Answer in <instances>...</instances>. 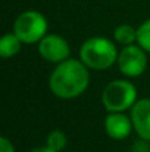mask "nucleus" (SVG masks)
I'll return each instance as SVG.
<instances>
[{"mask_svg":"<svg viewBox=\"0 0 150 152\" xmlns=\"http://www.w3.org/2000/svg\"><path fill=\"white\" fill-rule=\"evenodd\" d=\"M90 84L88 66L81 59H65L57 64L49 78L51 93L60 99H74L83 95Z\"/></svg>","mask_w":150,"mask_h":152,"instance_id":"nucleus-1","label":"nucleus"},{"mask_svg":"<svg viewBox=\"0 0 150 152\" xmlns=\"http://www.w3.org/2000/svg\"><path fill=\"white\" fill-rule=\"evenodd\" d=\"M118 55L115 43L106 37L87 39L80 48V59L90 69L96 71L109 69L115 62H118Z\"/></svg>","mask_w":150,"mask_h":152,"instance_id":"nucleus-2","label":"nucleus"},{"mask_svg":"<svg viewBox=\"0 0 150 152\" xmlns=\"http://www.w3.org/2000/svg\"><path fill=\"white\" fill-rule=\"evenodd\" d=\"M137 102V89L128 80H113L101 92V105L109 112H124Z\"/></svg>","mask_w":150,"mask_h":152,"instance_id":"nucleus-3","label":"nucleus"},{"mask_svg":"<svg viewBox=\"0 0 150 152\" xmlns=\"http://www.w3.org/2000/svg\"><path fill=\"white\" fill-rule=\"evenodd\" d=\"M47 19L37 10H25L15 19L13 33L22 40L24 45L38 43L47 34Z\"/></svg>","mask_w":150,"mask_h":152,"instance_id":"nucleus-4","label":"nucleus"},{"mask_svg":"<svg viewBox=\"0 0 150 152\" xmlns=\"http://www.w3.org/2000/svg\"><path fill=\"white\" fill-rule=\"evenodd\" d=\"M147 52L140 45H128L118 55V68L125 77H138L147 68Z\"/></svg>","mask_w":150,"mask_h":152,"instance_id":"nucleus-5","label":"nucleus"},{"mask_svg":"<svg viewBox=\"0 0 150 152\" xmlns=\"http://www.w3.org/2000/svg\"><path fill=\"white\" fill-rule=\"evenodd\" d=\"M38 53L40 56L51 64H60L69 58L71 48L68 42L57 34H46L38 42Z\"/></svg>","mask_w":150,"mask_h":152,"instance_id":"nucleus-6","label":"nucleus"},{"mask_svg":"<svg viewBox=\"0 0 150 152\" xmlns=\"http://www.w3.org/2000/svg\"><path fill=\"white\" fill-rule=\"evenodd\" d=\"M131 121L138 137L150 142V99H138L131 108Z\"/></svg>","mask_w":150,"mask_h":152,"instance_id":"nucleus-7","label":"nucleus"},{"mask_svg":"<svg viewBox=\"0 0 150 152\" xmlns=\"http://www.w3.org/2000/svg\"><path fill=\"white\" fill-rule=\"evenodd\" d=\"M134 129L131 117L122 112H110L104 118V132L113 140H124L131 134Z\"/></svg>","mask_w":150,"mask_h":152,"instance_id":"nucleus-8","label":"nucleus"},{"mask_svg":"<svg viewBox=\"0 0 150 152\" xmlns=\"http://www.w3.org/2000/svg\"><path fill=\"white\" fill-rule=\"evenodd\" d=\"M22 40L15 34V33H7L1 37L0 40V56L3 59H9L16 56L21 48H22Z\"/></svg>","mask_w":150,"mask_h":152,"instance_id":"nucleus-9","label":"nucleus"},{"mask_svg":"<svg viewBox=\"0 0 150 152\" xmlns=\"http://www.w3.org/2000/svg\"><path fill=\"white\" fill-rule=\"evenodd\" d=\"M113 40L122 46L134 45V43H137V28L127 25V24L118 25L113 30Z\"/></svg>","mask_w":150,"mask_h":152,"instance_id":"nucleus-10","label":"nucleus"},{"mask_svg":"<svg viewBox=\"0 0 150 152\" xmlns=\"http://www.w3.org/2000/svg\"><path fill=\"white\" fill-rule=\"evenodd\" d=\"M46 145L50 146L51 149H54V151L60 152L66 148L68 137H66V134L62 130H53V132H50L47 139H46Z\"/></svg>","mask_w":150,"mask_h":152,"instance_id":"nucleus-11","label":"nucleus"},{"mask_svg":"<svg viewBox=\"0 0 150 152\" xmlns=\"http://www.w3.org/2000/svg\"><path fill=\"white\" fill-rule=\"evenodd\" d=\"M137 45L150 53V18L137 28Z\"/></svg>","mask_w":150,"mask_h":152,"instance_id":"nucleus-12","label":"nucleus"},{"mask_svg":"<svg viewBox=\"0 0 150 152\" xmlns=\"http://www.w3.org/2000/svg\"><path fill=\"white\" fill-rule=\"evenodd\" d=\"M150 146H149V140L146 139H138L134 145H133V152H149Z\"/></svg>","mask_w":150,"mask_h":152,"instance_id":"nucleus-13","label":"nucleus"},{"mask_svg":"<svg viewBox=\"0 0 150 152\" xmlns=\"http://www.w3.org/2000/svg\"><path fill=\"white\" fill-rule=\"evenodd\" d=\"M0 149L1 152H15V146L7 137L1 136L0 137Z\"/></svg>","mask_w":150,"mask_h":152,"instance_id":"nucleus-14","label":"nucleus"},{"mask_svg":"<svg viewBox=\"0 0 150 152\" xmlns=\"http://www.w3.org/2000/svg\"><path fill=\"white\" fill-rule=\"evenodd\" d=\"M30 152H57V151H54V149H51L50 146H37V148H33Z\"/></svg>","mask_w":150,"mask_h":152,"instance_id":"nucleus-15","label":"nucleus"}]
</instances>
